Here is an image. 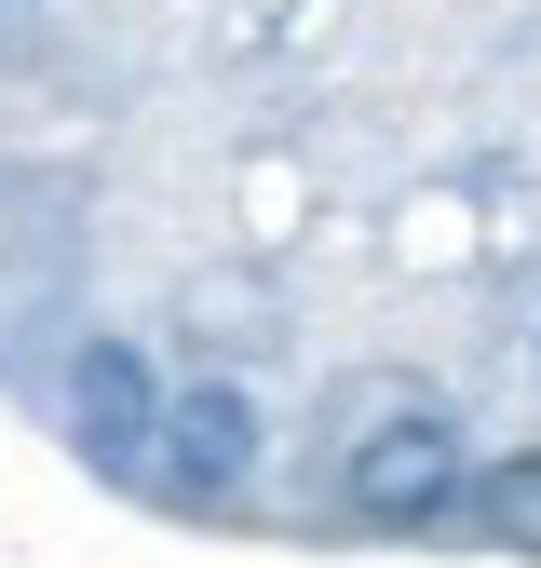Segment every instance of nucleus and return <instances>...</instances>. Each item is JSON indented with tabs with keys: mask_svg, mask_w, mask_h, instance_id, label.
<instances>
[{
	"mask_svg": "<svg viewBox=\"0 0 541 568\" xmlns=\"http://www.w3.org/2000/svg\"><path fill=\"white\" fill-rule=\"evenodd\" d=\"M528 379H541V338H528Z\"/></svg>",
	"mask_w": 541,
	"mask_h": 568,
	"instance_id": "39448f33",
	"label": "nucleus"
},
{
	"mask_svg": "<svg viewBox=\"0 0 541 568\" xmlns=\"http://www.w3.org/2000/svg\"><path fill=\"white\" fill-rule=\"evenodd\" d=\"M257 474H270V406H257V379H231V366L163 379L150 501H163V515H244V501H257Z\"/></svg>",
	"mask_w": 541,
	"mask_h": 568,
	"instance_id": "f03ea898",
	"label": "nucleus"
},
{
	"mask_svg": "<svg viewBox=\"0 0 541 568\" xmlns=\"http://www.w3.org/2000/svg\"><path fill=\"white\" fill-rule=\"evenodd\" d=\"M460 541H488V555L541 568V447H501V460H473V487H460Z\"/></svg>",
	"mask_w": 541,
	"mask_h": 568,
	"instance_id": "20e7f679",
	"label": "nucleus"
},
{
	"mask_svg": "<svg viewBox=\"0 0 541 568\" xmlns=\"http://www.w3.org/2000/svg\"><path fill=\"white\" fill-rule=\"evenodd\" d=\"M54 434L82 447V474L109 487H150V447H163V352L135 325H82L54 366Z\"/></svg>",
	"mask_w": 541,
	"mask_h": 568,
	"instance_id": "7ed1b4c3",
	"label": "nucleus"
},
{
	"mask_svg": "<svg viewBox=\"0 0 541 568\" xmlns=\"http://www.w3.org/2000/svg\"><path fill=\"white\" fill-rule=\"evenodd\" d=\"M0 14H14V0H0Z\"/></svg>",
	"mask_w": 541,
	"mask_h": 568,
	"instance_id": "423d86ee",
	"label": "nucleus"
},
{
	"mask_svg": "<svg viewBox=\"0 0 541 568\" xmlns=\"http://www.w3.org/2000/svg\"><path fill=\"white\" fill-rule=\"evenodd\" d=\"M460 487H473V419L420 379H379L338 434V515L379 541H433L460 528Z\"/></svg>",
	"mask_w": 541,
	"mask_h": 568,
	"instance_id": "f257e3e1",
	"label": "nucleus"
}]
</instances>
